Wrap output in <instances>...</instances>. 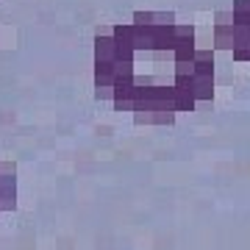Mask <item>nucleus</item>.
<instances>
[{
	"label": "nucleus",
	"mask_w": 250,
	"mask_h": 250,
	"mask_svg": "<svg viewBox=\"0 0 250 250\" xmlns=\"http://www.w3.org/2000/svg\"><path fill=\"white\" fill-rule=\"evenodd\" d=\"M11 172H17V164L14 161H0V175H11Z\"/></svg>",
	"instance_id": "obj_6"
},
{
	"label": "nucleus",
	"mask_w": 250,
	"mask_h": 250,
	"mask_svg": "<svg viewBox=\"0 0 250 250\" xmlns=\"http://www.w3.org/2000/svg\"><path fill=\"white\" fill-rule=\"evenodd\" d=\"M178 111H134L136 125H172Z\"/></svg>",
	"instance_id": "obj_3"
},
{
	"label": "nucleus",
	"mask_w": 250,
	"mask_h": 250,
	"mask_svg": "<svg viewBox=\"0 0 250 250\" xmlns=\"http://www.w3.org/2000/svg\"><path fill=\"white\" fill-rule=\"evenodd\" d=\"M95 98L98 100H114V86H95Z\"/></svg>",
	"instance_id": "obj_5"
},
{
	"label": "nucleus",
	"mask_w": 250,
	"mask_h": 250,
	"mask_svg": "<svg viewBox=\"0 0 250 250\" xmlns=\"http://www.w3.org/2000/svg\"><path fill=\"white\" fill-rule=\"evenodd\" d=\"M0 211H17V172L0 175Z\"/></svg>",
	"instance_id": "obj_2"
},
{
	"label": "nucleus",
	"mask_w": 250,
	"mask_h": 250,
	"mask_svg": "<svg viewBox=\"0 0 250 250\" xmlns=\"http://www.w3.org/2000/svg\"><path fill=\"white\" fill-rule=\"evenodd\" d=\"M211 47L214 50H233V11H217L211 22Z\"/></svg>",
	"instance_id": "obj_1"
},
{
	"label": "nucleus",
	"mask_w": 250,
	"mask_h": 250,
	"mask_svg": "<svg viewBox=\"0 0 250 250\" xmlns=\"http://www.w3.org/2000/svg\"><path fill=\"white\" fill-rule=\"evenodd\" d=\"M114 53H117L114 34L95 36V62H114Z\"/></svg>",
	"instance_id": "obj_4"
}]
</instances>
